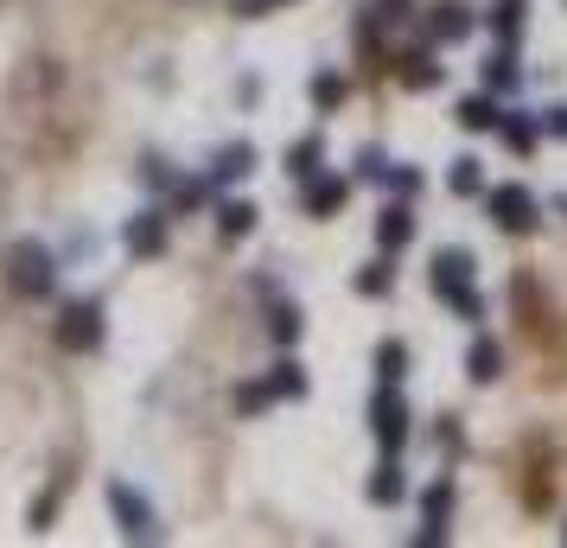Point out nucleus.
Segmentation results:
<instances>
[{
	"label": "nucleus",
	"instance_id": "f257e3e1",
	"mask_svg": "<svg viewBox=\"0 0 567 548\" xmlns=\"http://www.w3.org/2000/svg\"><path fill=\"white\" fill-rule=\"evenodd\" d=\"M7 287L20 300H45L58 294V255H51L39 236H20V243L7 249Z\"/></svg>",
	"mask_w": 567,
	"mask_h": 548
},
{
	"label": "nucleus",
	"instance_id": "f03ea898",
	"mask_svg": "<svg viewBox=\"0 0 567 548\" xmlns=\"http://www.w3.org/2000/svg\"><path fill=\"white\" fill-rule=\"evenodd\" d=\"M370 434H376V447H383V453H402V440H408V402L395 396V383H376V396H370Z\"/></svg>",
	"mask_w": 567,
	"mask_h": 548
},
{
	"label": "nucleus",
	"instance_id": "7ed1b4c3",
	"mask_svg": "<svg viewBox=\"0 0 567 548\" xmlns=\"http://www.w3.org/2000/svg\"><path fill=\"white\" fill-rule=\"evenodd\" d=\"M102 332H109V325H102V306H96V300H71V306L58 313V345H64V351H96Z\"/></svg>",
	"mask_w": 567,
	"mask_h": 548
},
{
	"label": "nucleus",
	"instance_id": "20e7f679",
	"mask_svg": "<svg viewBox=\"0 0 567 548\" xmlns=\"http://www.w3.org/2000/svg\"><path fill=\"white\" fill-rule=\"evenodd\" d=\"M491 224L510 230V236H529L536 230V198H529L523 185H497L491 192Z\"/></svg>",
	"mask_w": 567,
	"mask_h": 548
},
{
	"label": "nucleus",
	"instance_id": "39448f33",
	"mask_svg": "<svg viewBox=\"0 0 567 548\" xmlns=\"http://www.w3.org/2000/svg\"><path fill=\"white\" fill-rule=\"evenodd\" d=\"M109 510H115V523H122V536H128V542H147V536H153V504L141 498V491L109 485Z\"/></svg>",
	"mask_w": 567,
	"mask_h": 548
},
{
	"label": "nucleus",
	"instance_id": "423d86ee",
	"mask_svg": "<svg viewBox=\"0 0 567 548\" xmlns=\"http://www.w3.org/2000/svg\"><path fill=\"white\" fill-rule=\"evenodd\" d=\"M446 510H453V478H440V485H434V491L421 498V517H427V523H421V536H415L421 548L446 542Z\"/></svg>",
	"mask_w": 567,
	"mask_h": 548
},
{
	"label": "nucleus",
	"instance_id": "0eeeda50",
	"mask_svg": "<svg viewBox=\"0 0 567 548\" xmlns=\"http://www.w3.org/2000/svg\"><path fill=\"white\" fill-rule=\"evenodd\" d=\"M408 243H415V211H408V204H389V211L376 217V249L395 255V249H408Z\"/></svg>",
	"mask_w": 567,
	"mask_h": 548
},
{
	"label": "nucleus",
	"instance_id": "6e6552de",
	"mask_svg": "<svg viewBox=\"0 0 567 548\" xmlns=\"http://www.w3.org/2000/svg\"><path fill=\"white\" fill-rule=\"evenodd\" d=\"M472 26H478V20H472L466 7H459V0H440V7L427 13V32H434L440 45H459V39H472Z\"/></svg>",
	"mask_w": 567,
	"mask_h": 548
},
{
	"label": "nucleus",
	"instance_id": "1a4fd4ad",
	"mask_svg": "<svg viewBox=\"0 0 567 548\" xmlns=\"http://www.w3.org/2000/svg\"><path fill=\"white\" fill-rule=\"evenodd\" d=\"M128 249H134V255H160V249H166V211L128 217Z\"/></svg>",
	"mask_w": 567,
	"mask_h": 548
},
{
	"label": "nucleus",
	"instance_id": "9d476101",
	"mask_svg": "<svg viewBox=\"0 0 567 548\" xmlns=\"http://www.w3.org/2000/svg\"><path fill=\"white\" fill-rule=\"evenodd\" d=\"M255 173V147L249 141H230L217 153V166H211V185H236V179H249Z\"/></svg>",
	"mask_w": 567,
	"mask_h": 548
},
{
	"label": "nucleus",
	"instance_id": "9b49d317",
	"mask_svg": "<svg viewBox=\"0 0 567 548\" xmlns=\"http://www.w3.org/2000/svg\"><path fill=\"white\" fill-rule=\"evenodd\" d=\"M395 83H402V90H434L440 64L427 58V51H408V58H395Z\"/></svg>",
	"mask_w": 567,
	"mask_h": 548
},
{
	"label": "nucleus",
	"instance_id": "f8f14e48",
	"mask_svg": "<svg viewBox=\"0 0 567 548\" xmlns=\"http://www.w3.org/2000/svg\"><path fill=\"white\" fill-rule=\"evenodd\" d=\"M345 198H351V179H306V211L313 217H332Z\"/></svg>",
	"mask_w": 567,
	"mask_h": 548
},
{
	"label": "nucleus",
	"instance_id": "ddd939ff",
	"mask_svg": "<svg viewBox=\"0 0 567 548\" xmlns=\"http://www.w3.org/2000/svg\"><path fill=\"white\" fill-rule=\"evenodd\" d=\"M402 498H408V478L395 466V453H383V466L370 478V504H402Z\"/></svg>",
	"mask_w": 567,
	"mask_h": 548
},
{
	"label": "nucleus",
	"instance_id": "4468645a",
	"mask_svg": "<svg viewBox=\"0 0 567 548\" xmlns=\"http://www.w3.org/2000/svg\"><path fill=\"white\" fill-rule=\"evenodd\" d=\"M459 281H472V249H440L434 255V294H446Z\"/></svg>",
	"mask_w": 567,
	"mask_h": 548
},
{
	"label": "nucleus",
	"instance_id": "2eb2a0df",
	"mask_svg": "<svg viewBox=\"0 0 567 548\" xmlns=\"http://www.w3.org/2000/svg\"><path fill=\"white\" fill-rule=\"evenodd\" d=\"M466 370H472V383H497V376H504V345H497V338H478L466 351Z\"/></svg>",
	"mask_w": 567,
	"mask_h": 548
},
{
	"label": "nucleus",
	"instance_id": "dca6fc26",
	"mask_svg": "<svg viewBox=\"0 0 567 548\" xmlns=\"http://www.w3.org/2000/svg\"><path fill=\"white\" fill-rule=\"evenodd\" d=\"M319 160H325V141H319V134H306V141L287 147V173H294V185L319 179Z\"/></svg>",
	"mask_w": 567,
	"mask_h": 548
},
{
	"label": "nucleus",
	"instance_id": "f3484780",
	"mask_svg": "<svg viewBox=\"0 0 567 548\" xmlns=\"http://www.w3.org/2000/svg\"><path fill=\"white\" fill-rule=\"evenodd\" d=\"M517 83H523V71H517V45H504V51L485 64V90H491V96H510Z\"/></svg>",
	"mask_w": 567,
	"mask_h": 548
},
{
	"label": "nucleus",
	"instance_id": "a211bd4d",
	"mask_svg": "<svg viewBox=\"0 0 567 548\" xmlns=\"http://www.w3.org/2000/svg\"><path fill=\"white\" fill-rule=\"evenodd\" d=\"M217 230H223V243H243V236L255 230V204H249V198H230V204L217 211Z\"/></svg>",
	"mask_w": 567,
	"mask_h": 548
},
{
	"label": "nucleus",
	"instance_id": "6ab92c4d",
	"mask_svg": "<svg viewBox=\"0 0 567 548\" xmlns=\"http://www.w3.org/2000/svg\"><path fill=\"white\" fill-rule=\"evenodd\" d=\"M453 115H459V128H472V134H485V128H497V122H504V109H497L491 96H466Z\"/></svg>",
	"mask_w": 567,
	"mask_h": 548
},
{
	"label": "nucleus",
	"instance_id": "aec40b11",
	"mask_svg": "<svg viewBox=\"0 0 567 548\" xmlns=\"http://www.w3.org/2000/svg\"><path fill=\"white\" fill-rule=\"evenodd\" d=\"M408 7H415V0H370V7H364V20H357V26H364V39H376L383 26L408 20Z\"/></svg>",
	"mask_w": 567,
	"mask_h": 548
},
{
	"label": "nucleus",
	"instance_id": "412c9836",
	"mask_svg": "<svg viewBox=\"0 0 567 548\" xmlns=\"http://www.w3.org/2000/svg\"><path fill=\"white\" fill-rule=\"evenodd\" d=\"M268 389H274V402H294V396H306V370L294 364V357H281L274 376H268Z\"/></svg>",
	"mask_w": 567,
	"mask_h": 548
},
{
	"label": "nucleus",
	"instance_id": "4be33fe9",
	"mask_svg": "<svg viewBox=\"0 0 567 548\" xmlns=\"http://www.w3.org/2000/svg\"><path fill=\"white\" fill-rule=\"evenodd\" d=\"M402 376H408V351L395 338H383L376 345V383H402Z\"/></svg>",
	"mask_w": 567,
	"mask_h": 548
},
{
	"label": "nucleus",
	"instance_id": "5701e85b",
	"mask_svg": "<svg viewBox=\"0 0 567 548\" xmlns=\"http://www.w3.org/2000/svg\"><path fill=\"white\" fill-rule=\"evenodd\" d=\"M491 32L504 45H517L523 39V0H497V13H491Z\"/></svg>",
	"mask_w": 567,
	"mask_h": 548
},
{
	"label": "nucleus",
	"instance_id": "b1692460",
	"mask_svg": "<svg viewBox=\"0 0 567 548\" xmlns=\"http://www.w3.org/2000/svg\"><path fill=\"white\" fill-rule=\"evenodd\" d=\"M446 185H453V198H478V192H485V173H478V160H453Z\"/></svg>",
	"mask_w": 567,
	"mask_h": 548
},
{
	"label": "nucleus",
	"instance_id": "393cba45",
	"mask_svg": "<svg viewBox=\"0 0 567 548\" xmlns=\"http://www.w3.org/2000/svg\"><path fill=\"white\" fill-rule=\"evenodd\" d=\"M300 306H274V313H268V332H274V345H294V338H300Z\"/></svg>",
	"mask_w": 567,
	"mask_h": 548
},
{
	"label": "nucleus",
	"instance_id": "a878e982",
	"mask_svg": "<svg viewBox=\"0 0 567 548\" xmlns=\"http://www.w3.org/2000/svg\"><path fill=\"white\" fill-rule=\"evenodd\" d=\"M497 134H504V141L517 147V153L536 147V122H529V115H504V122H497Z\"/></svg>",
	"mask_w": 567,
	"mask_h": 548
},
{
	"label": "nucleus",
	"instance_id": "bb28decb",
	"mask_svg": "<svg viewBox=\"0 0 567 548\" xmlns=\"http://www.w3.org/2000/svg\"><path fill=\"white\" fill-rule=\"evenodd\" d=\"M313 102L319 109H338V102H345V71H319L313 77Z\"/></svg>",
	"mask_w": 567,
	"mask_h": 548
},
{
	"label": "nucleus",
	"instance_id": "cd10ccee",
	"mask_svg": "<svg viewBox=\"0 0 567 548\" xmlns=\"http://www.w3.org/2000/svg\"><path fill=\"white\" fill-rule=\"evenodd\" d=\"M389 281H395L389 262H370L364 274H357V294H364V300H383V294H389Z\"/></svg>",
	"mask_w": 567,
	"mask_h": 548
},
{
	"label": "nucleus",
	"instance_id": "c85d7f7f",
	"mask_svg": "<svg viewBox=\"0 0 567 548\" xmlns=\"http://www.w3.org/2000/svg\"><path fill=\"white\" fill-rule=\"evenodd\" d=\"M268 402H274L268 383H243V389H236V408H243V415H255V408H268Z\"/></svg>",
	"mask_w": 567,
	"mask_h": 548
},
{
	"label": "nucleus",
	"instance_id": "c756f323",
	"mask_svg": "<svg viewBox=\"0 0 567 548\" xmlns=\"http://www.w3.org/2000/svg\"><path fill=\"white\" fill-rule=\"evenodd\" d=\"M383 179H389V185H395L402 198H415V192H421V173H415V166H389Z\"/></svg>",
	"mask_w": 567,
	"mask_h": 548
},
{
	"label": "nucleus",
	"instance_id": "7c9ffc66",
	"mask_svg": "<svg viewBox=\"0 0 567 548\" xmlns=\"http://www.w3.org/2000/svg\"><path fill=\"white\" fill-rule=\"evenodd\" d=\"M141 185L166 192V185H173V166H166V160H141Z\"/></svg>",
	"mask_w": 567,
	"mask_h": 548
},
{
	"label": "nucleus",
	"instance_id": "2f4dec72",
	"mask_svg": "<svg viewBox=\"0 0 567 548\" xmlns=\"http://www.w3.org/2000/svg\"><path fill=\"white\" fill-rule=\"evenodd\" d=\"M357 173H364V179H383V173H389V166H383V153H376V147H364V153H357Z\"/></svg>",
	"mask_w": 567,
	"mask_h": 548
},
{
	"label": "nucleus",
	"instance_id": "473e14b6",
	"mask_svg": "<svg viewBox=\"0 0 567 548\" xmlns=\"http://www.w3.org/2000/svg\"><path fill=\"white\" fill-rule=\"evenodd\" d=\"M542 128L555 134V141H567V102H561V109H548V115H542Z\"/></svg>",
	"mask_w": 567,
	"mask_h": 548
},
{
	"label": "nucleus",
	"instance_id": "72a5a7b5",
	"mask_svg": "<svg viewBox=\"0 0 567 548\" xmlns=\"http://www.w3.org/2000/svg\"><path fill=\"white\" fill-rule=\"evenodd\" d=\"M262 7H274V0H262Z\"/></svg>",
	"mask_w": 567,
	"mask_h": 548
}]
</instances>
